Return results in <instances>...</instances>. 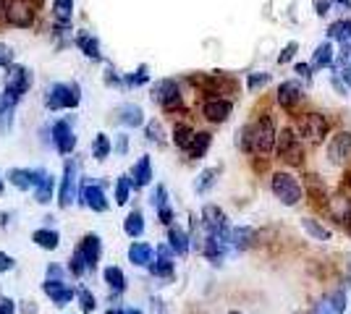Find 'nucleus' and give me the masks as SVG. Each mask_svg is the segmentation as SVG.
<instances>
[{
    "mask_svg": "<svg viewBox=\"0 0 351 314\" xmlns=\"http://www.w3.org/2000/svg\"><path fill=\"white\" fill-rule=\"evenodd\" d=\"M276 120L270 113H263L254 123H249L239 134V147L247 155H270L276 150Z\"/></svg>",
    "mask_w": 351,
    "mask_h": 314,
    "instance_id": "1",
    "label": "nucleus"
},
{
    "mask_svg": "<svg viewBox=\"0 0 351 314\" xmlns=\"http://www.w3.org/2000/svg\"><path fill=\"white\" fill-rule=\"evenodd\" d=\"M100 254H103V241L97 233H87L84 239L79 241L76 252L71 257V272L76 278H82L84 272H92L100 262Z\"/></svg>",
    "mask_w": 351,
    "mask_h": 314,
    "instance_id": "2",
    "label": "nucleus"
},
{
    "mask_svg": "<svg viewBox=\"0 0 351 314\" xmlns=\"http://www.w3.org/2000/svg\"><path fill=\"white\" fill-rule=\"evenodd\" d=\"M270 189H273V194L278 199L280 205H286V207H293V205H299L302 202V196H304V189H302V183L293 179L291 173H273V181H270Z\"/></svg>",
    "mask_w": 351,
    "mask_h": 314,
    "instance_id": "3",
    "label": "nucleus"
},
{
    "mask_svg": "<svg viewBox=\"0 0 351 314\" xmlns=\"http://www.w3.org/2000/svg\"><path fill=\"white\" fill-rule=\"evenodd\" d=\"M276 150H278L280 160H286L289 165L304 163V144H302V136L293 129H280L276 134Z\"/></svg>",
    "mask_w": 351,
    "mask_h": 314,
    "instance_id": "4",
    "label": "nucleus"
},
{
    "mask_svg": "<svg viewBox=\"0 0 351 314\" xmlns=\"http://www.w3.org/2000/svg\"><path fill=\"white\" fill-rule=\"evenodd\" d=\"M79 103H82V90L73 81L53 84V90L47 94V110H71Z\"/></svg>",
    "mask_w": 351,
    "mask_h": 314,
    "instance_id": "5",
    "label": "nucleus"
},
{
    "mask_svg": "<svg viewBox=\"0 0 351 314\" xmlns=\"http://www.w3.org/2000/svg\"><path fill=\"white\" fill-rule=\"evenodd\" d=\"M34 18H37V5L32 0H8L3 21H8L11 27H19V29H29Z\"/></svg>",
    "mask_w": 351,
    "mask_h": 314,
    "instance_id": "6",
    "label": "nucleus"
},
{
    "mask_svg": "<svg viewBox=\"0 0 351 314\" xmlns=\"http://www.w3.org/2000/svg\"><path fill=\"white\" fill-rule=\"evenodd\" d=\"M202 225H205V231L210 236H218L223 244H228L231 228H228L226 212H223L218 205H205V207H202Z\"/></svg>",
    "mask_w": 351,
    "mask_h": 314,
    "instance_id": "7",
    "label": "nucleus"
},
{
    "mask_svg": "<svg viewBox=\"0 0 351 314\" xmlns=\"http://www.w3.org/2000/svg\"><path fill=\"white\" fill-rule=\"evenodd\" d=\"M152 100L160 105L162 110H181L184 100H181V90L173 79H160L152 87Z\"/></svg>",
    "mask_w": 351,
    "mask_h": 314,
    "instance_id": "8",
    "label": "nucleus"
},
{
    "mask_svg": "<svg viewBox=\"0 0 351 314\" xmlns=\"http://www.w3.org/2000/svg\"><path fill=\"white\" fill-rule=\"evenodd\" d=\"M328 131H330V123H328V118L322 113H307L299 120V131L296 134L302 136V139H307V142H312V144H317V142H322L328 136Z\"/></svg>",
    "mask_w": 351,
    "mask_h": 314,
    "instance_id": "9",
    "label": "nucleus"
},
{
    "mask_svg": "<svg viewBox=\"0 0 351 314\" xmlns=\"http://www.w3.org/2000/svg\"><path fill=\"white\" fill-rule=\"evenodd\" d=\"M32 87V76L29 71L24 68V66H8V74H5V90L3 92H8L11 97H16L19 103H21V97L29 92Z\"/></svg>",
    "mask_w": 351,
    "mask_h": 314,
    "instance_id": "10",
    "label": "nucleus"
},
{
    "mask_svg": "<svg viewBox=\"0 0 351 314\" xmlns=\"http://www.w3.org/2000/svg\"><path fill=\"white\" fill-rule=\"evenodd\" d=\"M50 142L56 144V150L60 155H71L76 147V134L71 129V120H56L53 129H50Z\"/></svg>",
    "mask_w": 351,
    "mask_h": 314,
    "instance_id": "11",
    "label": "nucleus"
},
{
    "mask_svg": "<svg viewBox=\"0 0 351 314\" xmlns=\"http://www.w3.org/2000/svg\"><path fill=\"white\" fill-rule=\"evenodd\" d=\"M328 160L333 165L351 163V131H338L328 144Z\"/></svg>",
    "mask_w": 351,
    "mask_h": 314,
    "instance_id": "12",
    "label": "nucleus"
},
{
    "mask_svg": "<svg viewBox=\"0 0 351 314\" xmlns=\"http://www.w3.org/2000/svg\"><path fill=\"white\" fill-rule=\"evenodd\" d=\"M234 113V103L226 100V97H207L205 105H202V116H205L210 123H226Z\"/></svg>",
    "mask_w": 351,
    "mask_h": 314,
    "instance_id": "13",
    "label": "nucleus"
},
{
    "mask_svg": "<svg viewBox=\"0 0 351 314\" xmlns=\"http://www.w3.org/2000/svg\"><path fill=\"white\" fill-rule=\"evenodd\" d=\"M76 160H69L66 163V170H63V181H60V192H58V205L60 207H71L73 199H76Z\"/></svg>",
    "mask_w": 351,
    "mask_h": 314,
    "instance_id": "14",
    "label": "nucleus"
},
{
    "mask_svg": "<svg viewBox=\"0 0 351 314\" xmlns=\"http://www.w3.org/2000/svg\"><path fill=\"white\" fill-rule=\"evenodd\" d=\"M79 202L87 205L89 209H95V212H105L108 209V199H105L103 183H89V181H84L82 183V192H79Z\"/></svg>",
    "mask_w": 351,
    "mask_h": 314,
    "instance_id": "15",
    "label": "nucleus"
},
{
    "mask_svg": "<svg viewBox=\"0 0 351 314\" xmlns=\"http://www.w3.org/2000/svg\"><path fill=\"white\" fill-rule=\"evenodd\" d=\"M43 291L47 293V299L53 301L56 306H66V304H71V299L76 296V291H73L66 280H50V278L43 283Z\"/></svg>",
    "mask_w": 351,
    "mask_h": 314,
    "instance_id": "16",
    "label": "nucleus"
},
{
    "mask_svg": "<svg viewBox=\"0 0 351 314\" xmlns=\"http://www.w3.org/2000/svg\"><path fill=\"white\" fill-rule=\"evenodd\" d=\"M152 270V275H158V278H171L173 275V249L168 246V244H160L158 246V259L149 265Z\"/></svg>",
    "mask_w": 351,
    "mask_h": 314,
    "instance_id": "17",
    "label": "nucleus"
},
{
    "mask_svg": "<svg viewBox=\"0 0 351 314\" xmlns=\"http://www.w3.org/2000/svg\"><path fill=\"white\" fill-rule=\"evenodd\" d=\"M302 87H299V81H283L278 87V94H276V100H278L280 107H286V110H293L296 105L302 103Z\"/></svg>",
    "mask_w": 351,
    "mask_h": 314,
    "instance_id": "18",
    "label": "nucleus"
},
{
    "mask_svg": "<svg viewBox=\"0 0 351 314\" xmlns=\"http://www.w3.org/2000/svg\"><path fill=\"white\" fill-rule=\"evenodd\" d=\"M45 173H47V170H27V168L21 170V168H11V170H8V181L14 183L16 189L27 192V189H32L37 181L43 179Z\"/></svg>",
    "mask_w": 351,
    "mask_h": 314,
    "instance_id": "19",
    "label": "nucleus"
},
{
    "mask_svg": "<svg viewBox=\"0 0 351 314\" xmlns=\"http://www.w3.org/2000/svg\"><path fill=\"white\" fill-rule=\"evenodd\" d=\"M16 105H19V100L11 97L8 92H3V94H0V134H8V131H11Z\"/></svg>",
    "mask_w": 351,
    "mask_h": 314,
    "instance_id": "20",
    "label": "nucleus"
},
{
    "mask_svg": "<svg viewBox=\"0 0 351 314\" xmlns=\"http://www.w3.org/2000/svg\"><path fill=\"white\" fill-rule=\"evenodd\" d=\"M343 312H346V293L343 291H336V293L325 296L317 304V309H315V314H343Z\"/></svg>",
    "mask_w": 351,
    "mask_h": 314,
    "instance_id": "21",
    "label": "nucleus"
},
{
    "mask_svg": "<svg viewBox=\"0 0 351 314\" xmlns=\"http://www.w3.org/2000/svg\"><path fill=\"white\" fill-rule=\"evenodd\" d=\"M76 47L92 60H103V53H100V40L95 37V34H89V31H79L76 34Z\"/></svg>",
    "mask_w": 351,
    "mask_h": 314,
    "instance_id": "22",
    "label": "nucleus"
},
{
    "mask_svg": "<svg viewBox=\"0 0 351 314\" xmlns=\"http://www.w3.org/2000/svg\"><path fill=\"white\" fill-rule=\"evenodd\" d=\"M168 246L173 249L176 254L178 257H184V254H189V249H191V241H189V236L178 228V225H168Z\"/></svg>",
    "mask_w": 351,
    "mask_h": 314,
    "instance_id": "23",
    "label": "nucleus"
},
{
    "mask_svg": "<svg viewBox=\"0 0 351 314\" xmlns=\"http://www.w3.org/2000/svg\"><path fill=\"white\" fill-rule=\"evenodd\" d=\"M226 246H228V244H223L218 236H210V233H207L205 244H202V252H205V257L213 265H223V259H226Z\"/></svg>",
    "mask_w": 351,
    "mask_h": 314,
    "instance_id": "24",
    "label": "nucleus"
},
{
    "mask_svg": "<svg viewBox=\"0 0 351 314\" xmlns=\"http://www.w3.org/2000/svg\"><path fill=\"white\" fill-rule=\"evenodd\" d=\"M210 144H213V134H207V131H194V139H191V144L186 147L191 160H202L210 150Z\"/></svg>",
    "mask_w": 351,
    "mask_h": 314,
    "instance_id": "25",
    "label": "nucleus"
},
{
    "mask_svg": "<svg viewBox=\"0 0 351 314\" xmlns=\"http://www.w3.org/2000/svg\"><path fill=\"white\" fill-rule=\"evenodd\" d=\"M132 186H136V189H145L147 183L152 181V163H149V157H142L139 163L134 165V170H132Z\"/></svg>",
    "mask_w": 351,
    "mask_h": 314,
    "instance_id": "26",
    "label": "nucleus"
},
{
    "mask_svg": "<svg viewBox=\"0 0 351 314\" xmlns=\"http://www.w3.org/2000/svg\"><path fill=\"white\" fill-rule=\"evenodd\" d=\"M118 120H121L123 126H129V129H136V126H142V123H145V113H142V107H139V105L129 103L118 110Z\"/></svg>",
    "mask_w": 351,
    "mask_h": 314,
    "instance_id": "27",
    "label": "nucleus"
},
{
    "mask_svg": "<svg viewBox=\"0 0 351 314\" xmlns=\"http://www.w3.org/2000/svg\"><path fill=\"white\" fill-rule=\"evenodd\" d=\"M129 259H132V265L136 267H149L152 265V246L149 244H132L129 246Z\"/></svg>",
    "mask_w": 351,
    "mask_h": 314,
    "instance_id": "28",
    "label": "nucleus"
},
{
    "mask_svg": "<svg viewBox=\"0 0 351 314\" xmlns=\"http://www.w3.org/2000/svg\"><path fill=\"white\" fill-rule=\"evenodd\" d=\"M257 241V231L254 228H234L231 231V236H228V244H234L236 249H249L252 244Z\"/></svg>",
    "mask_w": 351,
    "mask_h": 314,
    "instance_id": "29",
    "label": "nucleus"
},
{
    "mask_svg": "<svg viewBox=\"0 0 351 314\" xmlns=\"http://www.w3.org/2000/svg\"><path fill=\"white\" fill-rule=\"evenodd\" d=\"M328 66H333V45L330 42H322V45L315 47V55H312L309 68L320 71V68H328Z\"/></svg>",
    "mask_w": 351,
    "mask_h": 314,
    "instance_id": "30",
    "label": "nucleus"
},
{
    "mask_svg": "<svg viewBox=\"0 0 351 314\" xmlns=\"http://www.w3.org/2000/svg\"><path fill=\"white\" fill-rule=\"evenodd\" d=\"M328 209H330V215L336 218L338 223H346L351 215V199L349 196H336V199H330V202H325Z\"/></svg>",
    "mask_w": 351,
    "mask_h": 314,
    "instance_id": "31",
    "label": "nucleus"
},
{
    "mask_svg": "<svg viewBox=\"0 0 351 314\" xmlns=\"http://www.w3.org/2000/svg\"><path fill=\"white\" fill-rule=\"evenodd\" d=\"M32 241H34L37 246H43V249H47V252H53V249H58L60 236H58V231H50V228H43V231H34V233H32Z\"/></svg>",
    "mask_w": 351,
    "mask_h": 314,
    "instance_id": "32",
    "label": "nucleus"
},
{
    "mask_svg": "<svg viewBox=\"0 0 351 314\" xmlns=\"http://www.w3.org/2000/svg\"><path fill=\"white\" fill-rule=\"evenodd\" d=\"M123 231H126V236L139 239V236L145 233V215H142L139 209L129 212V215H126V220H123Z\"/></svg>",
    "mask_w": 351,
    "mask_h": 314,
    "instance_id": "33",
    "label": "nucleus"
},
{
    "mask_svg": "<svg viewBox=\"0 0 351 314\" xmlns=\"http://www.w3.org/2000/svg\"><path fill=\"white\" fill-rule=\"evenodd\" d=\"M304 183H307V194L312 196L317 205H325V202H328V194H325V183L320 181V176L309 173L307 179H304Z\"/></svg>",
    "mask_w": 351,
    "mask_h": 314,
    "instance_id": "34",
    "label": "nucleus"
},
{
    "mask_svg": "<svg viewBox=\"0 0 351 314\" xmlns=\"http://www.w3.org/2000/svg\"><path fill=\"white\" fill-rule=\"evenodd\" d=\"M191 139H194V129H191L189 123H176L173 126V144L178 150H186L191 144Z\"/></svg>",
    "mask_w": 351,
    "mask_h": 314,
    "instance_id": "35",
    "label": "nucleus"
},
{
    "mask_svg": "<svg viewBox=\"0 0 351 314\" xmlns=\"http://www.w3.org/2000/svg\"><path fill=\"white\" fill-rule=\"evenodd\" d=\"M103 278H105V283L110 285L116 293H123V291H126V275L121 272V267H105Z\"/></svg>",
    "mask_w": 351,
    "mask_h": 314,
    "instance_id": "36",
    "label": "nucleus"
},
{
    "mask_svg": "<svg viewBox=\"0 0 351 314\" xmlns=\"http://www.w3.org/2000/svg\"><path fill=\"white\" fill-rule=\"evenodd\" d=\"M53 183H56V181H53V176H50V173H45L43 179L34 183V186H37V194H34V199H37L40 205H47V202L53 199Z\"/></svg>",
    "mask_w": 351,
    "mask_h": 314,
    "instance_id": "37",
    "label": "nucleus"
},
{
    "mask_svg": "<svg viewBox=\"0 0 351 314\" xmlns=\"http://www.w3.org/2000/svg\"><path fill=\"white\" fill-rule=\"evenodd\" d=\"M215 181H218V170H215V168H207V170L199 173V179L194 183V192H197V194H207V192L215 186Z\"/></svg>",
    "mask_w": 351,
    "mask_h": 314,
    "instance_id": "38",
    "label": "nucleus"
},
{
    "mask_svg": "<svg viewBox=\"0 0 351 314\" xmlns=\"http://www.w3.org/2000/svg\"><path fill=\"white\" fill-rule=\"evenodd\" d=\"M328 37L330 40H338V42H351V21L346 18H341L336 24H330V29H328Z\"/></svg>",
    "mask_w": 351,
    "mask_h": 314,
    "instance_id": "39",
    "label": "nucleus"
},
{
    "mask_svg": "<svg viewBox=\"0 0 351 314\" xmlns=\"http://www.w3.org/2000/svg\"><path fill=\"white\" fill-rule=\"evenodd\" d=\"M71 14H73V0H56L53 3V16L58 24H71Z\"/></svg>",
    "mask_w": 351,
    "mask_h": 314,
    "instance_id": "40",
    "label": "nucleus"
},
{
    "mask_svg": "<svg viewBox=\"0 0 351 314\" xmlns=\"http://www.w3.org/2000/svg\"><path fill=\"white\" fill-rule=\"evenodd\" d=\"M302 228L307 231L312 239H317V241H330V231L325 228V225H320L317 220H312V218H304L302 220Z\"/></svg>",
    "mask_w": 351,
    "mask_h": 314,
    "instance_id": "41",
    "label": "nucleus"
},
{
    "mask_svg": "<svg viewBox=\"0 0 351 314\" xmlns=\"http://www.w3.org/2000/svg\"><path fill=\"white\" fill-rule=\"evenodd\" d=\"M110 150H113V147H110V139H108V136L105 134L95 136V142H92V157H95V160H100V163H103L105 157L110 155Z\"/></svg>",
    "mask_w": 351,
    "mask_h": 314,
    "instance_id": "42",
    "label": "nucleus"
},
{
    "mask_svg": "<svg viewBox=\"0 0 351 314\" xmlns=\"http://www.w3.org/2000/svg\"><path fill=\"white\" fill-rule=\"evenodd\" d=\"M76 301H79V309H82L84 314H92L95 312V306H97L95 293H92L89 288H79V291H76Z\"/></svg>",
    "mask_w": 351,
    "mask_h": 314,
    "instance_id": "43",
    "label": "nucleus"
},
{
    "mask_svg": "<svg viewBox=\"0 0 351 314\" xmlns=\"http://www.w3.org/2000/svg\"><path fill=\"white\" fill-rule=\"evenodd\" d=\"M147 81H149V68H147V66H139L134 74L123 76V84H126V87H142Z\"/></svg>",
    "mask_w": 351,
    "mask_h": 314,
    "instance_id": "44",
    "label": "nucleus"
},
{
    "mask_svg": "<svg viewBox=\"0 0 351 314\" xmlns=\"http://www.w3.org/2000/svg\"><path fill=\"white\" fill-rule=\"evenodd\" d=\"M129 194H132V179L129 176H121L116 181V202L118 205H126L129 202Z\"/></svg>",
    "mask_w": 351,
    "mask_h": 314,
    "instance_id": "45",
    "label": "nucleus"
},
{
    "mask_svg": "<svg viewBox=\"0 0 351 314\" xmlns=\"http://www.w3.org/2000/svg\"><path fill=\"white\" fill-rule=\"evenodd\" d=\"M147 139L155 142V144H162V142H165V139H162L160 120H149V123H147Z\"/></svg>",
    "mask_w": 351,
    "mask_h": 314,
    "instance_id": "46",
    "label": "nucleus"
},
{
    "mask_svg": "<svg viewBox=\"0 0 351 314\" xmlns=\"http://www.w3.org/2000/svg\"><path fill=\"white\" fill-rule=\"evenodd\" d=\"M152 207H155V209L168 207V189H165L162 183L155 189V194H152Z\"/></svg>",
    "mask_w": 351,
    "mask_h": 314,
    "instance_id": "47",
    "label": "nucleus"
},
{
    "mask_svg": "<svg viewBox=\"0 0 351 314\" xmlns=\"http://www.w3.org/2000/svg\"><path fill=\"white\" fill-rule=\"evenodd\" d=\"M267 81H270V74H265V71H260V74H252V76H249V90H252V92L263 90Z\"/></svg>",
    "mask_w": 351,
    "mask_h": 314,
    "instance_id": "48",
    "label": "nucleus"
},
{
    "mask_svg": "<svg viewBox=\"0 0 351 314\" xmlns=\"http://www.w3.org/2000/svg\"><path fill=\"white\" fill-rule=\"evenodd\" d=\"M296 47H299V45H296V42H289V45H286V47H283V50H280V55H278V63H280V66H283V63H289V60L293 58V53H296Z\"/></svg>",
    "mask_w": 351,
    "mask_h": 314,
    "instance_id": "49",
    "label": "nucleus"
},
{
    "mask_svg": "<svg viewBox=\"0 0 351 314\" xmlns=\"http://www.w3.org/2000/svg\"><path fill=\"white\" fill-rule=\"evenodd\" d=\"M11 60H14V50H11L8 45H0V66H5V68H8V66H11Z\"/></svg>",
    "mask_w": 351,
    "mask_h": 314,
    "instance_id": "50",
    "label": "nucleus"
},
{
    "mask_svg": "<svg viewBox=\"0 0 351 314\" xmlns=\"http://www.w3.org/2000/svg\"><path fill=\"white\" fill-rule=\"evenodd\" d=\"M47 278H50V280H66V272H63L60 265H50V267H47Z\"/></svg>",
    "mask_w": 351,
    "mask_h": 314,
    "instance_id": "51",
    "label": "nucleus"
},
{
    "mask_svg": "<svg viewBox=\"0 0 351 314\" xmlns=\"http://www.w3.org/2000/svg\"><path fill=\"white\" fill-rule=\"evenodd\" d=\"M14 257H8L5 254V252H0V275H3V272H8V270H14Z\"/></svg>",
    "mask_w": 351,
    "mask_h": 314,
    "instance_id": "52",
    "label": "nucleus"
},
{
    "mask_svg": "<svg viewBox=\"0 0 351 314\" xmlns=\"http://www.w3.org/2000/svg\"><path fill=\"white\" fill-rule=\"evenodd\" d=\"M158 215H160V223L162 225H171V223H173V209H171V205H168V207H160V209H158Z\"/></svg>",
    "mask_w": 351,
    "mask_h": 314,
    "instance_id": "53",
    "label": "nucleus"
},
{
    "mask_svg": "<svg viewBox=\"0 0 351 314\" xmlns=\"http://www.w3.org/2000/svg\"><path fill=\"white\" fill-rule=\"evenodd\" d=\"M330 3H333V0H315V14L325 16L330 11Z\"/></svg>",
    "mask_w": 351,
    "mask_h": 314,
    "instance_id": "54",
    "label": "nucleus"
},
{
    "mask_svg": "<svg viewBox=\"0 0 351 314\" xmlns=\"http://www.w3.org/2000/svg\"><path fill=\"white\" fill-rule=\"evenodd\" d=\"M116 152H118V155H126V152H129V136H126V134H121V136H118V142H116Z\"/></svg>",
    "mask_w": 351,
    "mask_h": 314,
    "instance_id": "55",
    "label": "nucleus"
},
{
    "mask_svg": "<svg viewBox=\"0 0 351 314\" xmlns=\"http://www.w3.org/2000/svg\"><path fill=\"white\" fill-rule=\"evenodd\" d=\"M0 314H16V304L11 299H0Z\"/></svg>",
    "mask_w": 351,
    "mask_h": 314,
    "instance_id": "56",
    "label": "nucleus"
},
{
    "mask_svg": "<svg viewBox=\"0 0 351 314\" xmlns=\"http://www.w3.org/2000/svg\"><path fill=\"white\" fill-rule=\"evenodd\" d=\"M330 81H333V90H336L338 94H346V92H349V87L341 81V76H338V74H333V79H330Z\"/></svg>",
    "mask_w": 351,
    "mask_h": 314,
    "instance_id": "57",
    "label": "nucleus"
},
{
    "mask_svg": "<svg viewBox=\"0 0 351 314\" xmlns=\"http://www.w3.org/2000/svg\"><path fill=\"white\" fill-rule=\"evenodd\" d=\"M338 76H341V81H343L346 87H351V66H341Z\"/></svg>",
    "mask_w": 351,
    "mask_h": 314,
    "instance_id": "58",
    "label": "nucleus"
},
{
    "mask_svg": "<svg viewBox=\"0 0 351 314\" xmlns=\"http://www.w3.org/2000/svg\"><path fill=\"white\" fill-rule=\"evenodd\" d=\"M293 68H296V74L299 76H304V79H309V71H312V68H309V63H296V66H293Z\"/></svg>",
    "mask_w": 351,
    "mask_h": 314,
    "instance_id": "59",
    "label": "nucleus"
},
{
    "mask_svg": "<svg viewBox=\"0 0 351 314\" xmlns=\"http://www.w3.org/2000/svg\"><path fill=\"white\" fill-rule=\"evenodd\" d=\"M5 8H8V0H0V18L5 16Z\"/></svg>",
    "mask_w": 351,
    "mask_h": 314,
    "instance_id": "60",
    "label": "nucleus"
},
{
    "mask_svg": "<svg viewBox=\"0 0 351 314\" xmlns=\"http://www.w3.org/2000/svg\"><path fill=\"white\" fill-rule=\"evenodd\" d=\"M341 5H346V11H351V0H338Z\"/></svg>",
    "mask_w": 351,
    "mask_h": 314,
    "instance_id": "61",
    "label": "nucleus"
},
{
    "mask_svg": "<svg viewBox=\"0 0 351 314\" xmlns=\"http://www.w3.org/2000/svg\"><path fill=\"white\" fill-rule=\"evenodd\" d=\"M3 189H5V186H3V179H0V194H3Z\"/></svg>",
    "mask_w": 351,
    "mask_h": 314,
    "instance_id": "62",
    "label": "nucleus"
},
{
    "mask_svg": "<svg viewBox=\"0 0 351 314\" xmlns=\"http://www.w3.org/2000/svg\"><path fill=\"white\" fill-rule=\"evenodd\" d=\"M231 314H241V312H231Z\"/></svg>",
    "mask_w": 351,
    "mask_h": 314,
    "instance_id": "63",
    "label": "nucleus"
}]
</instances>
